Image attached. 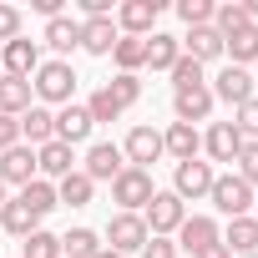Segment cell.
<instances>
[{"instance_id": "cell-45", "label": "cell", "mask_w": 258, "mask_h": 258, "mask_svg": "<svg viewBox=\"0 0 258 258\" xmlns=\"http://www.w3.org/2000/svg\"><path fill=\"white\" fill-rule=\"evenodd\" d=\"M96 258H121V253H111V248H101V253H96Z\"/></svg>"}, {"instance_id": "cell-35", "label": "cell", "mask_w": 258, "mask_h": 258, "mask_svg": "<svg viewBox=\"0 0 258 258\" xmlns=\"http://www.w3.org/2000/svg\"><path fill=\"white\" fill-rule=\"evenodd\" d=\"M21 258H61V238L46 233V228H36V233L26 238V253H21Z\"/></svg>"}, {"instance_id": "cell-6", "label": "cell", "mask_w": 258, "mask_h": 258, "mask_svg": "<svg viewBox=\"0 0 258 258\" xmlns=\"http://www.w3.org/2000/svg\"><path fill=\"white\" fill-rule=\"evenodd\" d=\"M172 243H177V248H187V253L198 258V253H208L213 243H223V228H218L208 213H187V218H182V228L172 233Z\"/></svg>"}, {"instance_id": "cell-39", "label": "cell", "mask_w": 258, "mask_h": 258, "mask_svg": "<svg viewBox=\"0 0 258 258\" xmlns=\"http://www.w3.org/2000/svg\"><path fill=\"white\" fill-rule=\"evenodd\" d=\"M238 177H243L248 187H258V142H243V152H238Z\"/></svg>"}, {"instance_id": "cell-24", "label": "cell", "mask_w": 258, "mask_h": 258, "mask_svg": "<svg viewBox=\"0 0 258 258\" xmlns=\"http://www.w3.org/2000/svg\"><path fill=\"white\" fill-rule=\"evenodd\" d=\"M223 248H228V253H238V258L258 253V218H228V233H223Z\"/></svg>"}, {"instance_id": "cell-7", "label": "cell", "mask_w": 258, "mask_h": 258, "mask_svg": "<svg viewBox=\"0 0 258 258\" xmlns=\"http://www.w3.org/2000/svg\"><path fill=\"white\" fill-rule=\"evenodd\" d=\"M157 16H162V0H126V6H116V31L147 41L152 26H157Z\"/></svg>"}, {"instance_id": "cell-38", "label": "cell", "mask_w": 258, "mask_h": 258, "mask_svg": "<svg viewBox=\"0 0 258 258\" xmlns=\"http://www.w3.org/2000/svg\"><path fill=\"white\" fill-rule=\"evenodd\" d=\"M233 126H238V137H243V142H258V96L238 106V116H233Z\"/></svg>"}, {"instance_id": "cell-46", "label": "cell", "mask_w": 258, "mask_h": 258, "mask_svg": "<svg viewBox=\"0 0 258 258\" xmlns=\"http://www.w3.org/2000/svg\"><path fill=\"white\" fill-rule=\"evenodd\" d=\"M0 208H6V182H0Z\"/></svg>"}, {"instance_id": "cell-29", "label": "cell", "mask_w": 258, "mask_h": 258, "mask_svg": "<svg viewBox=\"0 0 258 258\" xmlns=\"http://www.w3.org/2000/svg\"><path fill=\"white\" fill-rule=\"evenodd\" d=\"M91 192H96V182H91L81 167H76L71 177H61V182H56V203H66V208H86V203H91Z\"/></svg>"}, {"instance_id": "cell-15", "label": "cell", "mask_w": 258, "mask_h": 258, "mask_svg": "<svg viewBox=\"0 0 258 258\" xmlns=\"http://www.w3.org/2000/svg\"><path fill=\"white\" fill-rule=\"evenodd\" d=\"M203 152H208L213 162H238V152H243L238 126H233V121H213V126H208V137H203Z\"/></svg>"}, {"instance_id": "cell-43", "label": "cell", "mask_w": 258, "mask_h": 258, "mask_svg": "<svg viewBox=\"0 0 258 258\" xmlns=\"http://www.w3.org/2000/svg\"><path fill=\"white\" fill-rule=\"evenodd\" d=\"M198 258H233V253H228L223 243H213V248H208V253H198Z\"/></svg>"}, {"instance_id": "cell-21", "label": "cell", "mask_w": 258, "mask_h": 258, "mask_svg": "<svg viewBox=\"0 0 258 258\" xmlns=\"http://www.w3.org/2000/svg\"><path fill=\"white\" fill-rule=\"evenodd\" d=\"M91 137V116H86V106H61L56 111V142H66V147H76V142H86Z\"/></svg>"}, {"instance_id": "cell-26", "label": "cell", "mask_w": 258, "mask_h": 258, "mask_svg": "<svg viewBox=\"0 0 258 258\" xmlns=\"http://www.w3.org/2000/svg\"><path fill=\"white\" fill-rule=\"evenodd\" d=\"M177 56H182V41H177V36H167V31H152V36H147V66H152V71H172Z\"/></svg>"}, {"instance_id": "cell-33", "label": "cell", "mask_w": 258, "mask_h": 258, "mask_svg": "<svg viewBox=\"0 0 258 258\" xmlns=\"http://www.w3.org/2000/svg\"><path fill=\"white\" fill-rule=\"evenodd\" d=\"M21 198L31 203V213H36V218H46V213L56 208V182L36 177V182H26V187H21Z\"/></svg>"}, {"instance_id": "cell-19", "label": "cell", "mask_w": 258, "mask_h": 258, "mask_svg": "<svg viewBox=\"0 0 258 258\" xmlns=\"http://www.w3.org/2000/svg\"><path fill=\"white\" fill-rule=\"evenodd\" d=\"M177 41H182V56H192L198 66H208V61H218V56H223V36H218L213 26H198V31L177 36Z\"/></svg>"}, {"instance_id": "cell-31", "label": "cell", "mask_w": 258, "mask_h": 258, "mask_svg": "<svg viewBox=\"0 0 258 258\" xmlns=\"http://www.w3.org/2000/svg\"><path fill=\"white\" fill-rule=\"evenodd\" d=\"M243 26H248V11L238 6V0H228V6H218V11H213V31H218L223 41H228V36H238Z\"/></svg>"}, {"instance_id": "cell-30", "label": "cell", "mask_w": 258, "mask_h": 258, "mask_svg": "<svg viewBox=\"0 0 258 258\" xmlns=\"http://www.w3.org/2000/svg\"><path fill=\"white\" fill-rule=\"evenodd\" d=\"M106 243H101V233H91V228H71L66 238H61V258H96Z\"/></svg>"}, {"instance_id": "cell-12", "label": "cell", "mask_w": 258, "mask_h": 258, "mask_svg": "<svg viewBox=\"0 0 258 258\" xmlns=\"http://www.w3.org/2000/svg\"><path fill=\"white\" fill-rule=\"evenodd\" d=\"M41 71V46L36 41H26V36H16L6 51H0V76H36Z\"/></svg>"}, {"instance_id": "cell-16", "label": "cell", "mask_w": 258, "mask_h": 258, "mask_svg": "<svg viewBox=\"0 0 258 258\" xmlns=\"http://www.w3.org/2000/svg\"><path fill=\"white\" fill-rule=\"evenodd\" d=\"M36 172H41L46 182H51V177L61 182V177L76 172V152H71L66 142H46V147H36Z\"/></svg>"}, {"instance_id": "cell-17", "label": "cell", "mask_w": 258, "mask_h": 258, "mask_svg": "<svg viewBox=\"0 0 258 258\" xmlns=\"http://www.w3.org/2000/svg\"><path fill=\"white\" fill-rule=\"evenodd\" d=\"M116 41H121V31H116L111 16H101V21H81V51H91V56H111Z\"/></svg>"}, {"instance_id": "cell-3", "label": "cell", "mask_w": 258, "mask_h": 258, "mask_svg": "<svg viewBox=\"0 0 258 258\" xmlns=\"http://www.w3.org/2000/svg\"><path fill=\"white\" fill-rule=\"evenodd\" d=\"M152 172H142V167H121V177L111 182V203L121 208V213H142L147 203H152Z\"/></svg>"}, {"instance_id": "cell-37", "label": "cell", "mask_w": 258, "mask_h": 258, "mask_svg": "<svg viewBox=\"0 0 258 258\" xmlns=\"http://www.w3.org/2000/svg\"><path fill=\"white\" fill-rule=\"evenodd\" d=\"M106 91H111V96H116V106L126 111V106H137V96H142V81H137V76H111V81H106Z\"/></svg>"}, {"instance_id": "cell-22", "label": "cell", "mask_w": 258, "mask_h": 258, "mask_svg": "<svg viewBox=\"0 0 258 258\" xmlns=\"http://www.w3.org/2000/svg\"><path fill=\"white\" fill-rule=\"evenodd\" d=\"M162 152H172L177 162H192V157L203 152V137H198V126H187V121H172L167 132H162Z\"/></svg>"}, {"instance_id": "cell-1", "label": "cell", "mask_w": 258, "mask_h": 258, "mask_svg": "<svg viewBox=\"0 0 258 258\" xmlns=\"http://www.w3.org/2000/svg\"><path fill=\"white\" fill-rule=\"evenodd\" d=\"M36 96H41V106H71V96H76V71H71V61H41V71H36Z\"/></svg>"}, {"instance_id": "cell-11", "label": "cell", "mask_w": 258, "mask_h": 258, "mask_svg": "<svg viewBox=\"0 0 258 258\" xmlns=\"http://www.w3.org/2000/svg\"><path fill=\"white\" fill-rule=\"evenodd\" d=\"M213 101H228V106H243V101H253V71H243V66H223L218 76H213Z\"/></svg>"}, {"instance_id": "cell-40", "label": "cell", "mask_w": 258, "mask_h": 258, "mask_svg": "<svg viewBox=\"0 0 258 258\" xmlns=\"http://www.w3.org/2000/svg\"><path fill=\"white\" fill-rule=\"evenodd\" d=\"M16 36H21V11H16V6H0V41L11 46Z\"/></svg>"}, {"instance_id": "cell-25", "label": "cell", "mask_w": 258, "mask_h": 258, "mask_svg": "<svg viewBox=\"0 0 258 258\" xmlns=\"http://www.w3.org/2000/svg\"><path fill=\"white\" fill-rule=\"evenodd\" d=\"M223 56H233L228 66H243V71H248V66H258V26L248 21L238 36H228V41H223Z\"/></svg>"}, {"instance_id": "cell-48", "label": "cell", "mask_w": 258, "mask_h": 258, "mask_svg": "<svg viewBox=\"0 0 258 258\" xmlns=\"http://www.w3.org/2000/svg\"><path fill=\"white\" fill-rule=\"evenodd\" d=\"M253 81H258V76H253Z\"/></svg>"}, {"instance_id": "cell-47", "label": "cell", "mask_w": 258, "mask_h": 258, "mask_svg": "<svg viewBox=\"0 0 258 258\" xmlns=\"http://www.w3.org/2000/svg\"><path fill=\"white\" fill-rule=\"evenodd\" d=\"M248 258H258V253H248Z\"/></svg>"}, {"instance_id": "cell-41", "label": "cell", "mask_w": 258, "mask_h": 258, "mask_svg": "<svg viewBox=\"0 0 258 258\" xmlns=\"http://www.w3.org/2000/svg\"><path fill=\"white\" fill-rule=\"evenodd\" d=\"M21 142V116H0V152H11Z\"/></svg>"}, {"instance_id": "cell-4", "label": "cell", "mask_w": 258, "mask_h": 258, "mask_svg": "<svg viewBox=\"0 0 258 258\" xmlns=\"http://www.w3.org/2000/svg\"><path fill=\"white\" fill-rule=\"evenodd\" d=\"M147 238H152V233H147L142 213H116V218L106 223V248H111V253H121V258H126V253H142V248H147Z\"/></svg>"}, {"instance_id": "cell-44", "label": "cell", "mask_w": 258, "mask_h": 258, "mask_svg": "<svg viewBox=\"0 0 258 258\" xmlns=\"http://www.w3.org/2000/svg\"><path fill=\"white\" fill-rule=\"evenodd\" d=\"M243 11H248V21L258 26V0H248V6H243Z\"/></svg>"}, {"instance_id": "cell-28", "label": "cell", "mask_w": 258, "mask_h": 258, "mask_svg": "<svg viewBox=\"0 0 258 258\" xmlns=\"http://www.w3.org/2000/svg\"><path fill=\"white\" fill-rule=\"evenodd\" d=\"M51 51H76L81 46V21H71V16H56V21H46V36H41Z\"/></svg>"}, {"instance_id": "cell-42", "label": "cell", "mask_w": 258, "mask_h": 258, "mask_svg": "<svg viewBox=\"0 0 258 258\" xmlns=\"http://www.w3.org/2000/svg\"><path fill=\"white\" fill-rule=\"evenodd\" d=\"M142 258H177V243H172V238H147Z\"/></svg>"}, {"instance_id": "cell-9", "label": "cell", "mask_w": 258, "mask_h": 258, "mask_svg": "<svg viewBox=\"0 0 258 258\" xmlns=\"http://www.w3.org/2000/svg\"><path fill=\"white\" fill-rule=\"evenodd\" d=\"M121 167H126V157H121V147H116V142H91V147H86L81 172H86L91 182H116V177H121Z\"/></svg>"}, {"instance_id": "cell-20", "label": "cell", "mask_w": 258, "mask_h": 258, "mask_svg": "<svg viewBox=\"0 0 258 258\" xmlns=\"http://www.w3.org/2000/svg\"><path fill=\"white\" fill-rule=\"evenodd\" d=\"M172 111H177V121L198 126V121L213 116V91H208V86H198V91H172Z\"/></svg>"}, {"instance_id": "cell-23", "label": "cell", "mask_w": 258, "mask_h": 258, "mask_svg": "<svg viewBox=\"0 0 258 258\" xmlns=\"http://www.w3.org/2000/svg\"><path fill=\"white\" fill-rule=\"evenodd\" d=\"M0 228L16 233V238H31V233L41 228V218L31 213V203H26V198H6V208H0Z\"/></svg>"}, {"instance_id": "cell-18", "label": "cell", "mask_w": 258, "mask_h": 258, "mask_svg": "<svg viewBox=\"0 0 258 258\" xmlns=\"http://www.w3.org/2000/svg\"><path fill=\"white\" fill-rule=\"evenodd\" d=\"M36 106V86L26 76H0V116H21Z\"/></svg>"}, {"instance_id": "cell-27", "label": "cell", "mask_w": 258, "mask_h": 258, "mask_svg": "<svg viewBox=\"0 0 258 258\" xmlns=\"http://www.w3.org/2000/svg\"><path fill=\"white\" fill-rule=\"evenodd\" d=\"M111 61H116V76H137L147 66V41L142 36H121L116 51H111Z\"/></svg>"}, {"instance_id": "cell-34", "label": "cell", "mask_w": 258, "mask_h": 258, "mask_svg": "<svg viewBox=\"0 0 258 258\" xmlns=\"http://www.w3.org/2000/svg\"><path fill=\"white\" fill-rule=\"evenodd\" d=\"M86 116H91V126H96V121H116V116H121V106H116V96L101 86V91H91V101H86Z\"/></svg>"}, {"instance_id": "cell-13", "label": "cell", "mask_w": 258, "mask_h": 258, "mask_svg": "<svg viewBox=\"0 0 258 258\" xmlns=\"http://www.w3.org/2000/svg\"><path fill=\"white\" fill-rule=\"evenodd\" d=\"M0 182H6V187H26V182H36V147L16 142L11 152H0Z\"/></svg>"}, {"instance_id": "cell-10", "label": "cell", "mask_w": 258, "mask_h": 258, "mask_svg": "<svg viewBox=\"0 0 258 258\" xmlns=\"http://www.w3.org/2000/svg\"><path fill=\"white\" fill-rule=\"evenodd\" d=\"M213 177H218V172H213V162H203V157H192V162H177L172 192H177L182 203H187V198L198 203V198H208V192H213Z\"/></svg>"}, {"instance_id": "cell-2", "label": "cell", "mask_w": 258, "mask_h": 258, "mask_svg": "<svg viewBox=\"0 0 258 258\" xmlns=\"http://www.w3.org/2000/svg\"><path fill=\"white\" fill-rule=\"evenodd\" d=\"M182 218H187V203L177 192H152V203L142 208V223H147L152 238H172L182 228Z\"/></svg>"}, {"instance_id": "cell-8", "label": "cell", "mask_w": 258, "mask_h": 258, "mask_svg": "<svg viewBox=\"0 0 258 258\" xmlns=\"http://www.w3.org/2000/svg\"><path fill=\"white\" fill-rule=\"evenodd\" d=\"M121 157H126V167L152 172V162L162 157V132H152V126H132L126 142H121Z\"/></svg>"}, {"instance_id": "cell-36", "label": "cell", "mask_w": 258, "mask_h": 258, "mask_svg": "<svg viewBox=\"0 0 258 258\" xmlns=\"http://www.w3.org/2000/svg\"><path fill=\"white\" fill-rule=\"evenodd\" d=\"M213 0H177V16L187 21V31H198V26H213Z\"/></svg>"}, {"instance_id": "cell-32", "label": "cell", "mask_w": 258, "mask_h": 258, "mask_svg": "<svg viewBox=\"0 0 258 258\" xmlns=\"http://www.w3.org/2000/svg\"><path fill=\"white\" fill-rule=\"evenodd\" d=\"M167 76H172V91H198V86H208V76H203V66H198L192 56H177V66H172Z\"/></svg>"}, {"instance_id": "cell-5", "label": "cell", "mask_w": 258, "mask_h": 258, "mask_svg": "<svg viewBox=\"0 0 258 258\" xmlns=\"http://www.w3.org/2000/svg\"><path fill=\"white\" fill-rule=\"evenodd\" d=\"M213 208L223 213V218H248V208H253V187L238 177V172H228V177H213Z\"/></svg>"}, {"instance_id": "cell-14", "label": "cell", "mask_w": 258, "mask_h": 258, "mask_svg": "<svg viewBox=\"0 0 258 258\" xmlns=\"http://www.w3.org/2000/svg\"><path fill=\"white\" fill-rule=\"evenodd\" d=\"M21 142L26 147H46V142H56V111L51 106H31V111H21Z\"/></svg>"}]
</instances>
